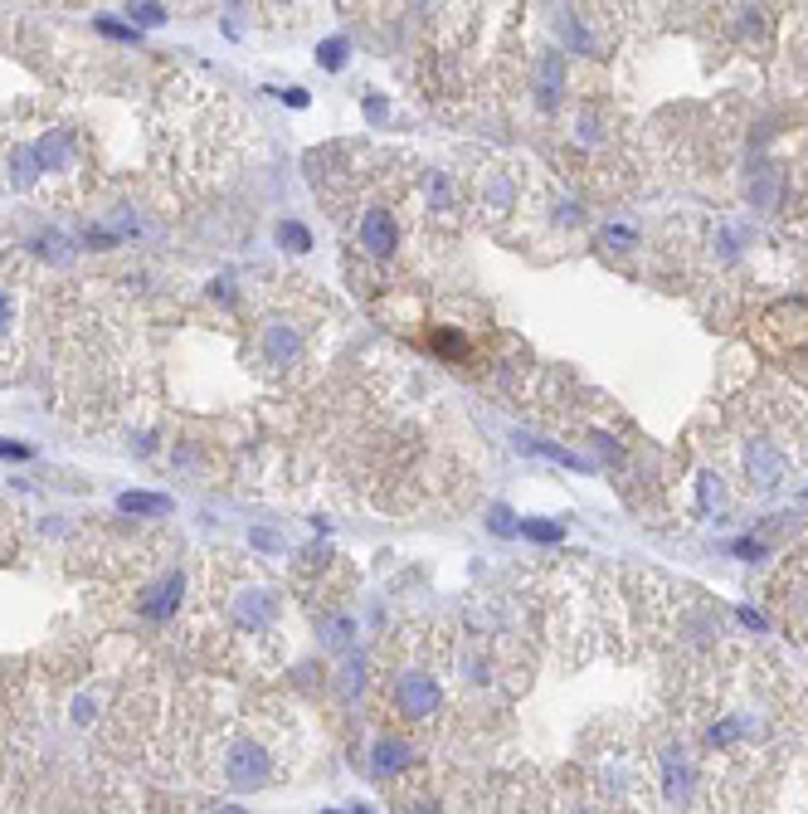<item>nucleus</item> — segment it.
I'll list each match as a JSON object with an SVG mask.
<instances>
[{"label": "nucleus", "mask_w": 808, "mask_h": 814, "mask_svg": "<svg viewBox=\"0 0 808 814\" xmlns=\"http://www.w3.org/2000/svg\"><path fill=\"white\" fill-rule=\"evenodd\" d=\"M716 444L731 449L745 493H774L803 463L808 449L803 405L784 391H750L726 415V439H716Z\"/></svg>", "instance_id": "1"}, {"label": "nucleus", "mask_w": 808, "mask_h": 814, "mask_svg": "<svg viewBox=\"0 0 808 814\" xmlns=\"http://www.w3.org/2000/svg\"><path fill=\"white\" fill-rule=\"evenodd\" d=\"M327 298L307 288V278H288L264 298L254 317V346H249V361L264 371L268 381H283V376H297V366L307 361L312 352V337L317 327L327 322Z\"/></svg>", "instance_id": "2"}, {"label": "nucleus", "mask_w": 808, "mask_h": 814, "mask_svg": "<svg viewBox=\"0 0 808 814\" xmlns=\"http://www.w3.org/2000/svg\"><path fill=\"white\" fill-rule=\"evenodd\" d=\"M565 161L580 180L599 190H614L629 180V132L599 98H584L565 112Z\"/></svg>", "instance_id": "3"}, {"label": "nucleus", "mask_w": 808, "mask_h": 814, "mask_svg": "<svg viewBox=\"0 0 808 814\" xmlns=\"http://www.w3.org/2000/svg\"><path fill=\"white\" fill-rule=\"evenodd\" d=\"M210 590H215V610L225 615L234 639H249V644L268 639L273 644V635H278V615H283L278 590L264 586L258 576H249L244 566H229V561L215 566Z\"/></svg>", "instance_id": "4"}, {"label": "nucleus", "mask_w": 808, "mask_h": 814, "mask_svg": "<svg viewBox=\"0 0 808 814\" xmlns=\"http://www.w3.org/2000/svg\"><path fill=\"white\" fill-rule=\"evenodd\" d=\"M648 790H653L648 761L633 746H604V751H594V799L604 814H643Z\"/></svg>", "instance_id": "5"}, {"label": "nucleus", "mask_w": 808, "mask_h": 814, "mask_svg": "<svg viewBox=\"0 0 808 814\" xmlns=\"http://www.w3.org/2000/svg\"><path fill=\"white\" fill-rule=\"evenodd\" d=\"M278 775V756L268 751V741H258L254 732H234L219 751V780L229 790H264Z\"/></svg>", "instance_id": "6"}, {"label": "nucleus", "mask_w": 808, "mask_h": 814, "mask_svg": "<svg viewBox=\"0 0 808 814\" xmlns=\"http://www.w3.org/2000/svg\"><path fill=\"white\" fill-rule=\"evenodd\" d=\"M390 703H395V712L404 722L419 727V722H434L443 712V683L419 664H404L390 673Z\"/></svg>", "instance_id": "7"}, {"label": "nucleus", "mask_w": 808, "mask_h": 814, "mask_svg": "<svg viewBox=\"0 0 808 814\" xmlns=\"http://www.w3.org/2000/svg\"><path fill=\"white\" fill-rule=\"evenodd\" d=\"M20 322V258L0 254V346L15 342Z\"/></svg>", "instance_id": "8"}, {"label": "nucleus", "mask_w": 808, "mask_h": 814, "mask_svg": "<svg viewBox=\"0 0 808 814\" xmlns=\"http://www.w3.org/2000/svg\"><path fill=\"white\" fill-rule=\"evenodd\" d=\"M180 590H186V580H180V576H161L151 590H141V596H137V610L147 619H171L176 605H180Z\"/></svg>", "instance_id": "9"}, {"label": "nucleus", "mask_w": 808, "mask_h": 814, "mask_svg": "<svg viewBox=\"0 0 808 814\" xmlns=\"http://www.w3.org/2000/svg\"><path fill=\"white\" fill-rule=\"evenodd\" d=\"M370 766H375V775H399V770H409V766H414V746L404 741V736H380V741H375V751H370Z\"/></svg>", "instance_id": "10"}, {"label": "nucleus", "mask_w": 808, "mask_h": 814, "mask_svg": "<svg viewBox=\"0 0 808 814\" xmlns=\"http://www.w3.org/2000/svg\"><path fill=\"white\" fill-rule=\"evenodd\" d=\"M117 508L132 512V517H166V512H171V498H166V493H122V498H117Z\"/></svg>", "instance_id": "11"}, {"label": "nucleus", "mask_w": 808, "mask_h": 814, "mask_svg": "<svg viewBox=\"0 0 808 814\" xmlns=\"http://www.w3.org/2000/svg\"><path fill=\"white\" fill-rule=\"evenodd\" d=\"M317 59H322V69H341V63H346V40L322 44V49H317Z\"/></svg>", "instance_id": "12"}, {"label": "nucleus", "mask_w": 808, "mask_h": 814, "mask_svg": "<svg viewBox=\"0 0 808 814\" xmlns=\"http://www.w3.org/2000/svg\"><path fill=\"white\" fill-rule=\"evenodd\" d=\"M521 532H526L531 541H560V527H555V522H536V517H531V522H521Z\"/></svg>", "instance_id": "13"}, {"label": "nucleus", "mask_w": 808, "mask_h": 814, "mask_svg": "<svg viewBox=\"0 0 808 814\" xmlns=\"http://www.w3.org/2000/svg\"><path fill=\"white\" fill-rule=\"evenodd\" d=\"M487 527H492V532H497V537H512V532H516V522H512V512H506V508H492Z\"/></svg>", "instance_id": "14"}, {"label": "nucleus", "mask_w": 808, "mask_h": 814, "mask_svg": "<svg viewBox=\"0 0 808 814\" xmlns=\"http://www.w3.org/2000/svg\"><path fill=\"white\" fill-rule=\"evenodd\" d=\"M278 239H283V244H293V249H307V229H303V225H283V229H278Z\"/></svg>", "instance_id": "15"}, {"label": "nucleus", "mask_w": 808, "mask_h": 814, "mask_svg": "<svg viewBox=\"0 0 808 814\" xmlns=\"http://www.w3.org/2000/svg\"><path fill=\"white\" fill-rule=\"evenodd\" d=\"M132 15L141 20V24H161L166 15H161V5H132Z\"/></svg>", "instance_id": "16"}, {"label": "nucleus", "mask_w": 808, "mask_h": 814, "mask_svg": "<svg viewBox=\"0 0 808 814\" xmlns=\"http://www.w3.org/2000/svg\"><path fill=\"white\" fill-rule=\"evenodd\" d=\"M210 814H249V809H239V805H215Z\"/></svg>", "instance_id": "17"}, {"label": "nucleus", "mask_w": 808, "mask_h": 814, "mask_svg": "<svg viewBox=\"0 0 808 814\" xmlns=\"http://www.w3.org/2000/svg\"><path fill=\"white\" fill-rule=\"evenodd\" d=\"M327 814H336V809H327Z\"/></svg>", "instance_id": "18"}]
</instances>
